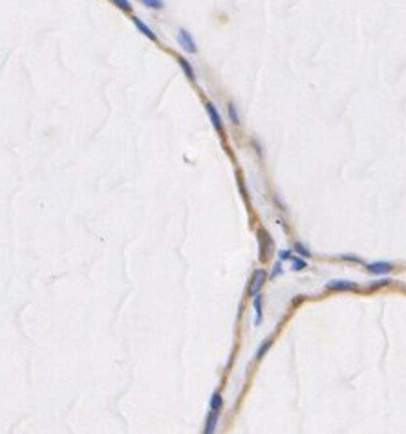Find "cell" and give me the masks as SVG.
Here are the masks:
<instances>
[{
  "label": "cell",
  "instance_id": "1",
  "mask_svg": "<svg viewBox=\"0 0 406 434\" xmlns=\"http://www.w3.org/2000/svg\"><path fill=\"white\" fill-rule=\"evenodd\" d=\"M176 41H178L179 48H183V52H187V54H191V55L198 54L196 39H194V35H192L187 28H179L178 33H176Z\"/></svg>",
  "mask_w": 406,
  "mask_h": 434
},
{
  "label": "cell",
  "instance_id": "2",
  "mask_svg": "<svg viewBox=\"0 0 406 434\" xmlns=\"http://www.w3.org/2000/svg\"><path fill=\"white\" fill-rule=\"evenodd\" d=\"M205 112H207V115H209V119L210 123H212V127H214L216 132H223V119H221V114H220V110H218V107H216L214 103H210L207 101L205 103Z\"/></svg>",
  "mask_w": 406,
  "mask_h": 434
},
{
  "label": "cell",
  "instance_id": "3",
  "mask_svg": "<svg viewBox=\"0 0 406 434\" xmlns=\"http://www.w3.org/2000/svg\"><path fill=\"white\" fill-rule=\"evenodd\" d=\"M326 289H329V291H357L358 286L357 282H352V280L335 278V280H328L326 282Z\"/></svg>",
  "mask_w": 406,
  "mask_h": 434
},
{
  "label": "cell",
  "instance_id": "4",
  "mask_svg": "<svg viewBox=\"0 0 406 434\" xmlns=\"http://www.w3.org/2000/svg\"><path fill=\"white\" fill-rule=\"evenodd\" d=\"M265 280H267V273H265V270H256V271L253 273L251 286H249V293H251L253 297L256 295L258 291L262 289L263 284H265Z\"/></svg>",
  "mask_w": 406,
  "mask_h": 434
},
{
  "label": "cell",
  "instance_id": "5",
  "mask_svg": "<svg viewBox=\"0 0 406 434\" xmlns=\"http://www.w3.org/2000/svg\"><path fill=\"white\" fill-rule=\"evenodd\" d=\"M368 271L373 273V275H386L394 270V264L392 262H384V260H377V262H371V264L366 266Z\"/></svg>",
  "mask_w": 406,
  "mask_h": 434
},
{
  "label": "cell",
  "instance_id": "6",
  "mask_svg": "<svg viewBox=\"0 0 406 434\" xmlns=\"http://www.w3.org/2000/svg\"><path fill=\"white\" fill-rule=\"evenodd\" d=\"M132 22H134V26L138 28L139 33H141V35H145L147 39H150V41H155V39H157V37H155V33H154V30H152V28H150L147 22H143V20H141L139 17H132Z\"/></svg>",
  "mask_w": 406,
  "mask_h": 434
},
{
  "label": "cell",
  "instance_id": "7",
  "mask_svg": "<svg viewBox=\"0 0 406 434\" xmlns=\"http://www.w3.org/2000/svg\"><path fill=\"white\" fill-rule=\"evenodd\" d=\"M273 249V240L269 238L267 231H260V251H262V259H267V253Z\"/></svg>",
  "mask_w": 406,
  "mask_h": 434
},
{
  "label": "cell",
  "instance_id": "8",
  "mask_svg": "<svg viewBox=\"0 0 406 434\" xmlns=\"http://www.w3.org/2000/svg\"><path fill=\"white\" fill-rule=\"evenodd\" d=\"M178 64H179L181 72L185 73V77L189 79V81H196V72H194L192 64L185 59V57H178Z\"/></svg>",
  "mask_w": 406,
  "mask_h": 434
},
{
  "label": "cell",
  "instance_id": "9",
  "mask_svg": "<svg viewBox=\"0 0 406 434\" xmlns=\"http://www.w3.org/2000/svg\"><path fill=\"white\" fill-rule=\"evenodd\" d=\"M218 418H220V414H218L216 410H210L209 418H207V422H205V429H203V433H205V434L216 433V427H218Z\"/></svg>",
  "mask_w": 406,
  "mask_h": 434
},
{
  "label": "cell",
  "instance_id": "10",
  "mask_svg": "<svg viewBox=\"0 0 406 434\" xmlns=\"http://www.w3.org/2000/svg\"><path fill=\"white\" fill-rule=\"evenodd\" d=\"M227 115H229V119H231V123H233V125H236V127H238L240 123H242V117H240V114H238V107H236L233 101L229 103Z\"/></svg>",
  "mask_w": 406,
  "mask_h": 434
},
{
  "label": "cell",
  "instance_id": "11",
  "mask_svg": "<svg viewBox=\"0 0 406 434\" xmlns=\"http://www.w3.org/2000/svg\"><path fill=\"white\" fill-rule=\"evenodd\" d=\"M254 310H256V317H254V325H262L263 312H262V295L256 293L254 295Z\"/></svg>",
  "mask_w": 406,
  "mask_h": 434
},
{
  "label": "cell",
  "instance_id": "12",
  "mask_svg": "<svg viewBox=\"0 0 406 434\" xmlns=\"http://www.w3.org/2000/svg\"><path fill=\"white\" fill-rule=\"evenodd\" d=\"M145 7H149V9H155V11H159L165 7V0H139Z\"/></svg>",
  "mask_w": 406,
  "mask_h": 434
},
{
  "label": "cell",
  "instance_id": "13",
  "mask_svg": "<svg viewBox=\"0 0 406 434\" xmlns=\"http://www.w3.org/2000/svg\"><path fill=\"white\" fill-rule=\"evenodd\" d=\"M221 407H223V398H221L220 392H214V394H212V398H210V410L220 412Z\"/></svg>",
  "mask_w": 406,
  "mask_h": 434
},
{
  "label": "cell",
  "instance_id": "14",
  "mask_svg": "<svg viewBox=\"0 0 406 434\" xmlns=\"http://www.w3.org/2000/svg\"><path fill=\"white\" fill-rule=\"evenodd\" d=\"M307 268V262L304 259H293L291 260V270L293 271H304Z\"/></svg>",
  "mask_w": 406,
  "mask_h": 434
},
{
  "label": "cell",
  "instance_id": "15",
  "mask_svg": "<svg viewBox=\"0 0 406 434\" xmlns=\"http://www.w3.org/2000/svg\"><path fill=\"white\" fill-rule=\"evenodd\" d=\"M115 6L119 7L121 11H125V13H132V4H130V0H112Z\"/></svg>",
  "mask_w": 406,
  "mask_h": 434
},
{
  "label": "cell",
  "instance_id": "16",
  "mask_svg": "<svg viewBox=\"0 0 406 434\" xmlns=\"http://www.w3.org/2000/svg\"><path fill=\"white\" fill-rule=\"evenodd\" d=\"M295 251H297V253H299V255H302L304 259L311 257V251H309V249H307V247L304 246V244H300V242H297V244H295Z\"/></svg>",
  "mask_w": 406,
  "mask_h": 434
},
{
  "label": "cell",
  "instance_id": "17",
  "mask_svg": "<svg viewBox=\"0 0 406 434\" xmlns=\"http://www.w3.org/2000/svg\"><path fill=\"white\" fill-rule=\"evenodd\" d=\"M271 344H273V339H265V343H263L262 346H260V350L256 352V357H258V359H262V357L265 356V352L269 350V346H271Z\"/></svg>",
  "mask_w": 406,
  "mask_h": 434
},
{
  "label": "cell",
  "instance_id": "18",
  "mask_svg": "<svg viewBox=\"0 0 406 434\" xmlns=\"http://www.w3.org/2000/svg\"><path fill=\"white\" fill-rule=\"evenodd\" d=\"M390 282H392L390 278H381V280H377L375 284H371L370 289H377V288H382V286H388Z\"/></svg>",
  "mask_w": 406,
  "mask_h": 434
},
{
  "label": "cell",
  "instance_id": "19",
  "mask_svg": "<svg viewBox=\"0 0 406 434\" xmlns=\"http://www.w3.org/2000/svg\"><path fill=\"white\" fill-rule=\"evenodd\" d=\"M278 257H280V260H289L291 259V251H289V249H282Z\"/></svg>",
  "mask_w": 406,
  "mask_h": 434
},
{
  "label": "cell",
  "instance_id": "20",
  "mask_svg": "<svg viewBox=\"0 0 406 434\" xmlns=\"http://www.w3.org/2000/svg\"><path fill=\"white\" fill-rule=\"evenodd\" d=\"M280 271H282V268H280V262H278V264L275 266V271H273V277H276V275H280Z\"/></svg>",
  "mask_w": 406,
  "mask_h": 434
},
{
  "label": "cell",
  "instance_id": "21",
  "mask_svg": "<svg viewBox=\"0 0 406 434\" xmlns=\"http://www.w3.org/2000/svg\"><path fill=\"white\" fill-rule=\"evenodd\" d=\"M346 260H355V262H360V259H357V257H344Z\"/></svg>",
  "mask_w": 406,
  "mask_h": 434
}]
</instances>
